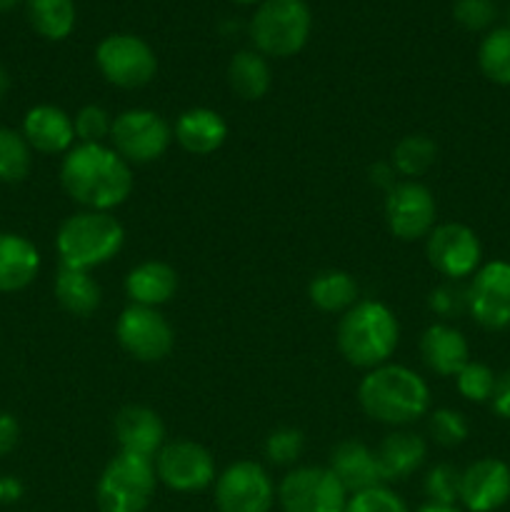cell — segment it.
I'll list each match as a JSON object with an SVG mask.
<instances>
[{"label": "cell", "mask_w": 510, "mask_h": 512, "mask_svg": "<svg viewBox=\"0 0 510 512\" xmlns=\"http://www.w3.org/2000/svg\"><path fill=\"white\" fill-rule=\"evenodd\" d=\"M60 185L83 210L110 213L133 195V165L108 143H75L60 163Z\"/></svg>", "instance_id": "1"}, {"label": "cell", "mask_w": 510, "mask_h": 512, "mask_svg": "<svg viewBox=\"0 0 510 512\" xmlns=\"http://www.w3.org/2000/svg\"><path fill=\"white\" fill-rule=\"evenodd\" d=\"M0 505H5V493H3V478H0Z\"/></svg>", "instance_id": "47"}, {"label": "cell", "mask_w": 510, "mask_h": 512, "mask_svg": "<svg viewBox=\"0 0 510 512\" xmlns=\"http://www.w3.org/2000/svg\"><path fill=\"white\" fill-rule=\"evenodd\" d=\"M348 498V490L328 465H295L278 483L283 512H345Z\"/></svg>", "instance_id": "9"}, {"label": "cell", "mask_w": 510, "mask_h": 512, "mask_svg": "<svg viewBox=\"0 0 510 512\" xmlns=\"http://www.w3.org/2000/svg\"><path fill=\"white\" fill-rule=\"evenodd\" d=\"M428 433L440 448H458L468 440L470 425L455 408H438L428 413Z\"/></svg>", "instance_id": "32"}, {"label": "cell", "mask_w": 510, "mask_h": 512, "mask_svg": "<svg viewBox=\"0 0 510 512\" xmlns=\"http://www.w3.org/2000/svg\"><path fill=\"white\" fill-rule=\"evenodd\" d=\"M428 308L440 318H453L460 310H465V290H458L455 285H438L430 290Z\"/></svg>", "instance_id": "39"}, {"label": "cell", "mask_w": 510, "mask_h": 512, "mask_svg": "<svg viewBox=\"0 0 510 512\" xmlns=\"http://www.w3.org/2000/svg\"><path fill=\"white\" fill-rule=\"evenodd\" d=\"M173 140L190 155H213L228 140V123L213 108H188L175 118Z\"/></svg>", "instance_id": "20"}, {"label": "cell", "mask_w": 510, "mask_h": 512, "mask_svg": "<svg viewBox=\"0 0 510 512\" xmlns=\"http://www.w3.org/2000/svg\"><path fill=\"white\" fill-rule=\"evenodd\" d=\"M115 340L138 363H160L175 348L173 325L158 308L128 305L115 320Z\"/></svg>", "instance_id": "13"}, {"label": "cell", "mask_w": 510, "mask_h": 512, "mask_svg": "<svg viewBox=\"0 0 510 512\" xmlns=\"http://www.w3.org/2000/svg\"><path fill=\"white\" fill-rule=\"evenodd\" d=\"M510 500V465L480 458L460 470V505L468 512H495Z\"/></svg>", "instance_id": "16"}, {"label": "cell", "mask_w": 510, "mask_h": 512, "mask_svg": "<svg viewBox=\"0 0 510 512\" xmlns=\"http://www.w3.org/2000/svg\"><path fill=\"white\" fill-rule=\"evenodd\" d=\"M125 245V228L113 213L103 210H80L60 223L55 235L60 265L93 273L110 263Z\"/></svg>", "instance_id": "4"}, {"label": "cell", "mask_w": 510, "mask_h": 512, "mask_svg": "<svg viewBox=\"0 0 510 512\" xmlns=\"http://www.w3.org/2000/svg\"><path fill=\"white\" fill-rule=\"evenodd\" d=\"M53 293L60 308L73 315V318H88L103 303V290H100L93 273L90 270L68 268V265H60L58 268Z\"/></svg>", "instance_id": "25"}, {"label": "cell", "mask_w": 510, "mask_h": 512, "mask_svg": "<svg viewBox=\"0 0 510 512\" xmlns=\"http://www.w3.org/2000/svg\"><path fill=\"white\" fill-rule=\"evenodd\" d=\"M478 68L490 83L510 88V25H498L485 33L478 45Z\"/></svg>", "instance_id": "30"}, {"label": "cell", "mask_w": 510, "mask_h": 512, "mask_svg": "<svg viewBox=\"0 0 510 512\" xmlns=\"http://www.w3.org/2000/svg\"><path fill=\"white\" fill-rule=\"evenodd\" d=\"M345 512H410L405 500L390 485L380 483L375 488L360 490L348 498Z\"/></svg>", "instance_id": "36"}, {"label": "cell", "mask_w": 510, "mask_h": 512, "mask_svg": "<svg viewBox=\"0 0 510 512\" xmlns=\"http://www.w3.org/2000/svg\"><path fill=\"white\" fill-rule=\"evenodd\" d=\"M228 85L245 103L265 98L273 85V70H270L268 58L255 48L238 50L228 63Z\"/></svg>", "instance_id": "26"}, {"label": "cell", "mask_w": 510, "mask_h": 512, "mask_svg": "<svg viewBox=\"0 0 510 512\" xmlns=\"http://www.w3.org/2000/svg\"><path fill=\"white\" fill-rule=\"evenodd\" d=\"M23 138L30 150L43 155H65L78 138H75L73 115L65 113L58 105H33L23 118Z\"/></svg>", "instance_id": "18"}, {"label": "cell", "mask_w": 510, "mask_h": 512, "mask_svg": "<svg viewBox=\"0 0 510 512\" xmlns=\"http://www.w3.org/2000/svg\"><path fill=\"white\" fill-rule=\"evenodd\" d=\"M40 250L18 233H0V293L25 290L40 273Z\"/></svg>", "instance_id": "24"}, {"label": "cell", "mask_w": 510, "mask_h": 512, "mask_svg": "<svg viewBox=\"0 0 510 512\" xmlns=\"http://www.w3.org/2000/svg\"><path fill=\"white\" fill-rule=\"evenodd\" d=\"M415 512H460L458 508H455V505H435V503H425V505H420L418 510Z\"/></svg>", "instance_id": "43"}, {"label": "cell", "mask_w": 510, "mask_h": 512, "mask_svg": "<svg viewBox=\"0 0 510 512\" xmlns=\"http://www.w3.org/2000/svg\"><path fill=\"white\" fill-rule=\"evenodd\" d=\"M490 410H493L498 418L510 420V370L500 373L498 380H495L493 398H490Z\"/></svg>", "instance_id": "40"}, {"label": "cell", "mask_w": 510, "mask_h": 512, "mask_svg": "<svg viewBox=\"0 0 510 512\" xmlns=\"http://www.w3.org/2000/svg\"><path fill=\"white\" fill-rule=\"evenodd\" d=\"M10 88V80H8V73H5L3 68H0V100L5 98V93H8Z\"/></svg>", "instance_id": "44"}, {"label": "cell", "mask_w": 510, "mask_h": 512, "mask_svg": "<svg viewBox=\"0 0 510 512\" xmlns=\"http://www.w3.org/2000/svg\"><path fill=\"white\" fill-rule=\"evenodd\" d=\"M75 138L78 143H108L113 130V115L103 105H83L75 113Z\"/></svg>", "instance_id": "37"}, {"label": "cell", "mask_w": 510, "mask_h": 512, "mask_svg": "<svg viewBox=\"0 0 510 512\" xmlns=\"http://www.w3.org/2000/svg\"><path fill=\"white\" fill-rule=\"evenodd\" d=\"M313 13L305 0H263L250 18L248 33L265 58H293L308 45Z\"/></svg>", "instance_id": "5"}, {"label": "cell", "mask_w": 510, "mask_h": 512, "mask_svg": "<svg viewBox=\"0 0 510 512\" xmlns=\"http://www.w3.org/2000/svg\"><path fill=\"white\" fill-rule=\"evenodd\" d=\"M33 168V150L25 143L23 133L0 125V183H20Z\"/></svg>", "instance_id": "31"}, {"label": "cell", "mask_w": 510, "mask_h": 512, "mask_svg": "<svg viewBox=\"0 0 510 512\" xmlns=\"http://www.w3.org/2000/svg\"><path fill=\"white\" fill-rule=\"evenodd\" d=\"M28 23L45 40H65L75 28L78 10L73 0H25Z\"/></svg>", "instance_id": "28"}, {"label": "cell", "mask_w": 510, "mask_h": 512, "mask_svg": "<svg viewBox=\"0 0 510 512\" xmlns=\"http://www.w3.org/2000/svg\"><path fill=\"white\" fill-rule=\"evenodd\" d=\"M178 293V273L165 260H143L125 275V295L130 305L163 308Z\"/></svg>", "instance_id": "22"}, {"label": "cell", "mask_w": 510, "mask_h": 512, "mask_svg": "<svg viewBox=\"0 0 510 512\" xmlns=\"http://www.w3.org/2000/svg\"><path fill=\"white\" fill-rule=\"evenodd\" d=\"M400 343V323L390 305L375 298H360L345 310L335 328V345L345 363L360 370H373L390 363Z\"/></svg>", "instance_id": "3"}, {"label": "cell", "mask_w": 510, "mask_h": 512, "mask_svg": "<svg viewBox=\"0 0 510 512\" xmlns=\"http://www.w3.org/2000/svg\"><path fill=\"white\" fill-rule=\"evenodd\" d=\"M328 468L333 470V475L340 480V485L348 490V495L375 488V485L383 483L375 450L355 438L343 440V443H338L330 450Z\"/></svg>", "instance_id": "23"}, {"label": "cell", "mask_w": 510, "mask_h": 512, "mask_svg": "<svg viewBox=\"0 0 510 512\" xmlns=\"http://www.w3.org/2000/svg\"><path fill=\"white\" fill-rule=\"evenodd\" d=\"M360 410L388 428H408L430 413V388L408 365L385 363L368 370L358 385Z\"/></svg>", "instance_id": "2"}, {"label": "cell", "mask_w": 510, "mask_h": 512, "mask_svg": "<svg viewBox=\"0 0 510 512\" xmlns=\"http://www.w3.org/2000/svg\"><path fill=\"white\" fill-rule=\"evenodd\" d=\"M173 143V125L150 108H128L113 118L108 145L130 165L163 158Z\"/></svg>", "instance_id": "7"}, {"label": "cell", "mask_w": 510, "mask_h": 512, "mask_svg": "<svg viewBox=\"0 0 510 512\" xmlns=\"http://www.w3.org/2000/svg\"><path fill=\"white\" fill-rule=\"evenodd\" d=\"M425 258L435 273L458 283L478 273L483 265V243L465 223H438L425 238Z\"/></svg>", "instance_id": "12"}, {"label": "cell", "mask_w": 510, "mask_h": 512, "mask_svg": "<svg viewBox=\"0 0 510 512\" xmlns=\"http://www.w3.org/2000/svg\"><path fill=\"white\" fill-rule=\"evenodd\" d=\"M95 65L110 85L123 90L145 88L158 75V55L148 40L133 33H113L100 40Z\"/></svg>", "instance_id": "8"}, {"label": "cell", "mask_w": 510, "mask_h": 512, "mask_svg": "<svg viewBox=\"0 0 510 512\" xmlns=\"http://www.w3.org/2000/svg\"><path fill=\"white\" fill-rule=\"evenodd\" d=\"M213 500L218 512H270L278 488L260 463L235 460L215 478Z\"/></svg>", "instance_id": "10"}, {"label": "cell", "mask_w": 510, "mask_h": 512, "mask_svg": "<svg viewBox=\"0 0 510 512\" xmlns=\"http://www.w3.org/2000/svg\"><path fill=\"white\" fill-rule=\"evenodd\" d=\"M118 453L138 455V458L155 460L168 440H165V425L160 415L148 405H125L113 423Z\"/></svg>", "instance_id": "17"}, {"label": "cell", "mask_w": 510, "mask_h": 512, "mask_svg": "<svg viewBox=\"0 0 510 512\" xmlns=\"http://www.w3.org/2000/svg\"><path fill=\"white\" fill-rule=\"evenodd\" d=\"M308 298L323 313L343 315L360 300L358 280L345 270H323L308 283Z\"/></svg>", "instance_id": "27"}, {"label": "cell", "mask_w": 510, "mask_h": 512, "mask_svg": "<svg viewBox=\"0 0 510 512\" xmlns=\"http://www.w3.org/2000/svg\"><path fill=\"white\" fill-rule=\"evenodd\" d=\"M420 358L430 373L455 378L470 363V345L455 325L433 323L420 335Z\"/></svg>", "instance_id": "19"}, {"label": "cell", "mask_w": 510, "mask_h": 512, "mask_svg": "<svg viewBox=\"0 0 510 512\" xmlns=\"http://www.w3.org/2000/svg\"><path fill=\"white\" fill-rule=\"evenodd\" d=\"M158 488L153 460L118 453L105 463L95 483V505L100 512H145Z\"/></svg>", "instance_id": "6"}, {"label": "cell", "mask_w": 510, "mask_h": 512, "mask_svg": "<svg viewBox=\"0 0 510 512\" xmlns=\"http://www.w3.org/2000/svg\"><path fill=\"white\" fill-rule=\"evenodd\" d=\"M453 18L473 33L490 30L498 18V5H495V0H455Z\"/></svg>", "instance_id": "38"}, {"label": "cell", "mask_w": 510, "mask_h": 512, "mask_svg": "<svg viewBox=\"0 0 510 512\" xmlns=\"http://www.w3.org/2000/svg\"><path fill=\"white\" fill-rule=\"evenodd\" d=\"M495 380L498 375L493 373V368H488L485 363H478V360H470L458 375H455V388L463 395L468 403H490L495 390Z\"/></svg>", "instance_id": "34"}, {"label": "cell", "mask_w": 510, "mask_h": 512, "mask_svg": "<svg viewBox=\"0 0 510 512\" xmlns=\"http://www.w3.org/2000/svg\"><path fill=\"white\" fill-rule=\"evenodd\" d=\"M305 450V438L298 428H275L265 438L263 453L275 468H295Z\"/></svg>", "instance_id": "33"}, {"label": "cell", "mask_w": 510, "mask_h": 512, "mask_svg": "<svg viewBox=\"0 0 510 512\" xmlns=\"http://www.w3.org/2000/svg\"><path fill=\"white\" fill-rule=\"evenodd\" d=\"M435 158H438V145H435V140L425 133H413L405 135V138H400L393 145L390 165L405 180H418L420 175H425L433 168Z\"/></svg>", "instance_id": "29"}, {"label": "cell", "mask_w": 510, "mask_h": 512, "mask_svg": "<svg viewBox=\"0 0 510 512\" xmlns=\"http://www.w3.org/2000/svg\"><path fill=\"white\" fill-rule=\"evenodd\" d=\"M238 5H255V3H263V0H233Z\"/></svg>", "instance_id": "46"}, {"label": "cell", "mask_w": 510, "mask_h": 512, "mask_svg": "<svg viewBox=\"0 0 510 512\" xmlns=\"http://www.w3.org/2000/svg\"><path fill=\"white\" fill-rule=\"evenodd\" d=\"M465 310L485 330L510 328V263L490 260L465 288Z\"/></svg>", "instance_id": "15"}, {"label": "cell", "mask_w": 510, "mask_h": 512, "mask_svg": "<svg viewBox=\"0 0 510 512\" xmlns=\"http://www.w3.org/2000/svg\"><path fill=\"white\" fill-rule=\"evenodd\" d=\"M425 498L435 505L460 503V470L450 463H438L425 473Z\"/></svg>", "instance_id": "35"}, {"label": "cell", "mask_w": 510, "mask_h": 512, "mask_svg": "<svg viewBox=\"0 0 510 512\" xmlns=\"http://www.w3.org/2000/svg\"><path fill=\"white\" fill-rule=\"evenodd\" d=\"M23 483L18 478H3V493H5V505L18 503L23 498Z\"/></svg>", "instance_id": "42"}, {"label": "cell", "mask_w": 510, "mask_h": 512, "mask_svg": "<svg viewBox=\"0 0 510 512\" xmlns=\"http://www.w3.org/2000/svg\"><path fill=\"white\" fill-rule=\"evenodd\" d=\"M375 458H378L383 483H400L423 468L425 458H428V445H425L423 435L413 433V430H393L378 445Z\"/></svg>", "instance_id": "21"}, {"label": "cell", "mask_w": 510, "mask_h": 512, "mask_svg": "<svg viewBox=\"0 0 510 512\" xmlns=\"http://www.w3.org/2000/svg\"><path fill=\"white\" fill-rule=\"evenodd\" d=\"M385 225L403 243L425 240L438 225V203L428 185L418 180H398L385 193Z\"/></svg>", "instance_id": "14"}, {"label": "cell", "mask_w": 510, "mask_h": 512, "mask_svg": "<svg viewBox=\"0 0 510 512\" xmlns=\"http://www.w3.org/2000/svg\"><path fill=\"white\" fill-rule=\"evenodd\" d=\"M153 465L158 483L173 493H203L218 478L213 453L195 440H170L155 455Z\"/></svg>", "instance_id": "11"}, {"label": "cell", "mask_w": 510, "mask_h": 512, "mask_svg": "<svg viewBox=\"0 0 510 512\" xmlns=\"http://www.w3.org/2000/svg\"><path fill=\"white\" fill-rule=\"evenodd\" d=\"M18 440H20L18 420H15L10 413H3V410H0V458L13 453Z\"/></svg>", "instance_id": "41"}, {"label": "cell", "mask_w": 510, "mask_h": 512, "mask_svg": "<svg viewBox=\"0 0 510 512\" xmlns=\"http://www.w3.org/2000/svg\"><path fill=\"white\" fill-rule=\"evenodd\" d=\"M18 3L20 0H0V13H8V10H13Z\"/></svg>", "instance_id": "45"}]
</instances>
